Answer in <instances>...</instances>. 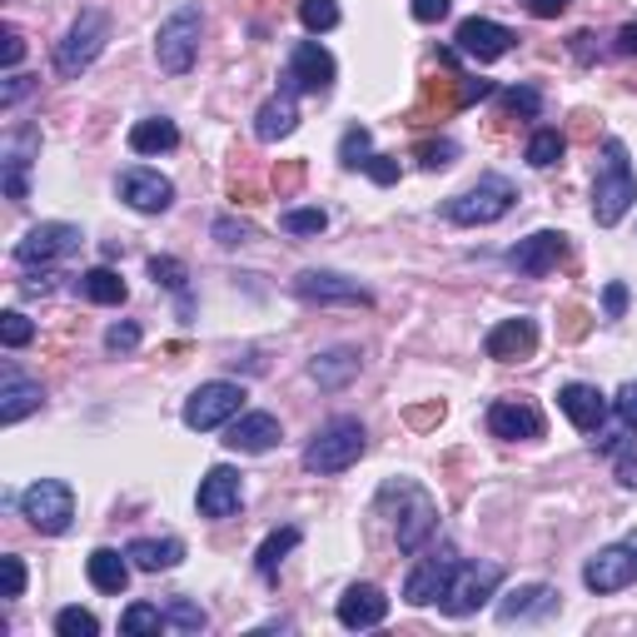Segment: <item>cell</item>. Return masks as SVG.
Masks as SVG:
<instances>
[{"mask_svg":"<svg viewBox=\"0 0 637 637\" xmlns=\"http://www.w3.org/2000/svg\"><path fill=\"white\" fill-rule=\"evenodd\" d=\"M378 503L394 508V537H398V553H424L438 533V503L424 483L414 478H388L378 488Z\"/></svg>","mask_w":637,"mask_h":637,"instance_id":"1","label":"cell"},{"mask_svg":"<svg viewBox=\"0 0 637 637\" xmlns=\"http://www.w3.org/2000/svg\"><path fill=\"white\" fill-rule=\"evenodd\" d=\"M637 205V175H633V159H627V145L617 135L603 139V165H597L593 179V219L603 229L623 224V215Z\"/></svg>","mask_w":637,"mask_h":637,"instance_id":"2","label":"cell"},{"mask_svg":"<svg viewBox=\"0 0 637 637\" xmlns=\"http://www.w3.org/2000/svg\"><path fill=\"white\" fill-rule=\"evenodd\" d=\"M364 448H368V434H364L358 418H348V414L328 418V424L309 438L304 468H309V473H318V478H334V473H344V468H354L358 458H364Z\"/></svg>","mask_w":637,"mask_h":637,"instance_id":"3","label":"cell"},{"mask_svg":"<svg viewBox=\"0 0 637 637\" xmlns=\"http://www.w3.org/2000/svg\"><path fill=\"white\" fill-rule=\"evenodd\" d=\"M513 205H518L513 179H508V175H478V185H468L463 195L443 199V219H448V224L478 229V224H498Z\"/></svg>","mask_w":637,"mask_h":637,"instance_id":"4","label":"cell"},{"mask_svg":"<svg viewBox=\"0 0 637 637\" xmlns=\"http://www.w3.org/2000/svg\"><path fill=\"white\" fill-rule=\"evenodd\" d=\"M105 40H109V15H105V10H80V15L70 20L65 35L55 40V75L60 80H80L100 60Z\"/></svg>","mask_w":637,"mask_h":637,"instance_id":"5","label":"cell"},{"mask_svg":"<svg viewBox=\"0 0 637 637\" xmlns=\"http://www.w3.org/2000/svg\"><path fill=\"white\" fill-rule=\"evenodd\" d=\"M199 35H205V15H199V6L169 10V15L159 20V30H155L159 70H165V75H189V65H195V55H199Z\"/></svg>","mask_w":637,"mask_h":637,"instance_id":"6","label":"cell"},{"mask_svg":"<svg viewBox=\"0 0 637 637\" xmlns=\"http://www.w3.org/2000/svg\"><path fill=\"white\" fill-rule=\"evenodd\" d=\"M15 508L35 533L60 537L70 523H75V488L60 483V478H35V483L15 498Z\"/></svg>","mask_w":637,"mask_h":637,"instance_id":"7","label":"cell"},{"mask_svg":"<svg viewBox=\"0 0 637 637\" xmlns=\"http://www.w3.org/2000/svg\"><path fill=\"white\" fill-rule=\"evenodd\" d=\"M244 384H229V378H209V384H199L195 394L185 398V428H195V434H215V428L234 424L239 414H244Z\"/></svg>","mask_w":637,"mask_h":637,"instance_id":"8","label":"cell"},{"mask_svg":"<svg viewBox=\"0 0 637 637\" xmlns=\"http://www.w3.org/2000/svg\"><path fill=\"white\" fill-rule=\"evenodd\" d=\"M80 244H85L80 224H65V219H45V224L25 229V234L15 239V264H20V269L60 264V259H70Z\"/></svg>","mask_w":637,"mask_h":637,"instance_id":"9","label":"cell"},{"mask_svg":"<svg viewBox=\"0 0 637 637\" xmlns=\"http://www.w3.org/2000/svg\"><path fill=\"white\" fill-rule=\"evenodd\" d=\"M498 583H503V567L498 563H458L443 597H438V607H443L448 617H468V613H478L488 597H498Z\"/></svg>","mask_w":637,"mask_h":637,"instance_id":"10","label":"cell"},{"mask_svg":"<svg viewBox=\"0 0 637 637\" xmlns=\"http://www.w3.org/2000/svg\"><path fill=\"white\" fill-rule=\"evenodd\" d=\"M334 55H328L318 40H299L294 50H289V70H284V85L279 90H294V95H328L334 90Z\"/></svg>","mask_w":637,"mask_h":637,"instance_id":"11","label":"cell"},{"mask_svg":"<svg viewBox=\"0 0 637 637\" xmlns=\"http://www.w3.org/2000/svg\"><path fill=\"white\" fill-rule=\"evenodd\" d=\"M40 149V125H15L0 145V185H6V199H30V159Z\"/></svg>","mask_w":637,"mask_h":637,"instance_id":"12","label":"cell"},{"mask_svg":"<svg viewBox=\"0 0 637 637\" xmlns=\"http://www.w3.org/2000/svg\"><path fill=\"white\" fill-rule=\"evenodd\" d=\"M563 254H567V234H563V229H537V234L518 239L503 259H508V269H518L523 279H547L557 264H563Z\"/></svg>","mask_w":637,"mask_h":637,"instance_id":"13","label":"cell"},{"mask_svg":"<svg viewBox=\"0 0 637 637\" xmlns=\"http://www.w3.org/2000/svg\"><path fill=\"white\" fill-rule=\"evenodd\" d=\"M583 583H587V593H603V597L633 587L637 583V553H633V543L597 547V553L583 563Z\"/></svg>","mask_w":637,"mask_h":637,"instance_id":"14","label":"cell"},{"mask_svg":"<svg viewBox=\"0 0 637 637\" xmlns=\"http://www.w3.org/2000/svg\"><path fill=\"white\" fill-rule=\"evenodd\" d=\"M294 294L304 304H374V289H364L348 274H334V269H304L294 279Z\"/></svg>","mask_w":637,"mask_h":637,"instance_id":"15","label":"cell"},{"mask_svg":"<svg viewBox=\"0 0 637 637\" xmlns=\"http://www.w3.org/2000/svg\"><path fill=\"white\" fill-rule=\"evenodd\" d=\"M563 607V593L553 583H523L513 593L498 597V623L513 627V623H547V617Z\"/></svg>","mask_w":637,"mask_h":637,"instance_id":"16","label":"cell"},{"mask_svg":"<svg viewBox=\"0 0 637 637\" xmlns=\"http://www.w3.org/2000/svg\"><path fill=\"white\" fill-rule=\"evenodd\" d=\"M115 189H119V199H125L135 215H165V209L175 205V185H169L159 169H145V165L125 169V175L115 179Z\"/></svg>","mask_w":637,"mask_h":637,"instance_id":"17","label":"cell"},{"mask_svg":"<svg viewBox=\"0 0 637 637\" xmlns=\"http://www.w3.org/2000/svg\"><path fill=\"white\" fill-rule=\"evenodd\" d=\"M513 30L508 25H498V20H483V15H473V20H463L458 25V35H453V45H458V55H468V60H478V65H493V60H503L508 50H513Z\"/></svg>","mask_w":637,"mask_h":637,"instance_id":"18","label":"cell"},{"mask_svg":"<svg viewBox=\"0 0 637 637\" xmlns=\"http://www.w3.org/2000/svg\"><path fill=\"white\" fill-rule=\"evenodd\" d=\"M199 513L205 518H229V513H239V503H244V478H239V468H229V463H215L205 478H199Z\"/></svg>","mask_w":637,"mask_h":637,"instance_id":"19","label":"cell"},{"mask_svg":"<svg viewBox=\"0 0 637 637\" xmlns=\"http://www.w3.org/2000/svg\"><path fill=\"white\" fill-rule=\"evenodd\" d=\"M543 414H537L528 398H498L488 404V434L503 438V443H518V438H543Z\"/></svg>","mask_w":637,"mask_h":637,"instance_id":"20","label":"cell"},{"mask_svg":"<svg viewBox=\"0 0 637 637\" xmlns=\"http://www.w3.org/2000/svg\"><path fill=\"white\" fill-rule=\"evenodd\" d=\"M533 348H537V324L528 314L503 318V324H493L483 338V354L498 358V364H523V358H533Z\"/></svg>","mask_w":637,"mask_h":637,"instance_id":"21","label":"cell"},{"mask_svg":"<svg viewBox=\"0 0 637 637\" xmlns=\"http://www.w3.org/2000/svg\"><path fill=\"white\" fill-rule=\"evenodd\" d=\"M334 617H338V627H348V633H364V627H378V623L388 617V597H384V587H374V583H354V587H344V597H338Z\"/></svg>","mask_w":637,"mask_h":637,"instance_id":"22","label":"cell"},{"mask_svg":"<svg viewBox=\"0 0 637 637\" xmlns=\"http://www.w3.org/2000/svg\"><path fill=\"white\" fill-rule=\"evenodd\" d=\"M453 567H458L453 553H428L424 563H414V573L404 577V603H414V607L438 603L443 587H448V577H453Z\"/></svg>","mask_w":637,"mask_h":637,"instance_id":"23","label":"cell"},{"mask_svg":"<svg viewBox=\"0 0 637 637\" xmlns=\"http://www.w3.org/2000/svg\"><path fill=\"white\" fill-rule=\"evenodd\" d=\"M45 404V388L35 384V378H25L15 364H6V374H0V424L15 428L25 414H35V408Z\"/></svg>","mask_w":637,"mask_h":637,"instance_id":"24","label":"cell"},{"mask_svg":"<svg viewBox=\"0 0 637 637\" xmlns=\"http://www.w3.org/2000/svg\"><path fill=\"white\" fill-rule=\"evenodd\" d=\"M557 408L567 414V424L583 428V434H597L607 418V394L597 384H563L557 388Z\"/></svg>","mask_w":637,"mask_h":637,"instance_id":"25","label":"cell"},{"mask_svg":"<svg viewBox=\"0 0 637 637\" xmlns=\"http://www.w3.org/2000/svg\"><path fill=\"white\" fill-rule=\"evenodd\" d=\"M279 418L274 414H239L234 424L224 428V448H234V453H269V448L279 443Z\"/></svg>","mask_w":637,"mask_h":637,"instance_id":"26","label":"cell"},{"mask_svg":"<svg viewBox=\"0 0 637 637\" xmlns=\"http://www.w3.org/2000/svg\"><path fill=\"white\" fill-rule=\"evenodd\" d=\"M129 553H119V547H95V553L85 557V577H90V587L95 593H109V597H119L129 587Z\"/></svg>","mask_w":637,"mask_h":637,"instance_id":"27","label":"cell"},{"mask_svg":"<svg viewBox=\"0 0 637 637\" xmlns=\"http://www.w3.org/2000/svg\"><path fill=\"white\" fill-rule=\"evenodd\" d=\"M299 125V105H294V90H279V95H269L264 105H259L254 115V135L264 139V145H274V139L294 135Z\"/></svg>","mask_w":637,"mask_h":637,"instance_id":"28","label":"cell"},{"mask_svg":"<svg viewBox=\"0 0 637 637\" xmlns=\"http://www.w3.org/2000/svg\"><path fill=\"white\" fill-rule=\"evenodd\" d=\"M354 374H358V348H348V344L324 348V354L309 358V378H314L318 388H328V394H338Z\"/></svg>","mask_w":637,"mask_h":637,"instance_id":"29","label":"cell"},{"mask_svg":"<svg viewBox=\"0 0 637 637\" xmlns=\"http://www.w3.org/2000/svg\"><path fill=\"white\" fill-rule=\"evenodd\" d=\"M125 553L139 573H169V567H179V557H185V543H179V537H135Z\"/></svg>","mask_w":637,"mask_h":637,"instance_id":"30","label":"cell"},{"mask_svg":"<svg viewBox=\"0 0 637 637\" xmlns=\"http://www.w3.org/2000/svg\"><path fill=\"white\" fill-rule=\"evenodd\" d=\"M125 139H129L135 155H169V149L179 145V125L165 119V115H149V119H135Z\"/></svg>","mask_w":637,"mask_h":637,"instance_id":"31","label":"cell"},{"mask_svg":"<svg viewBox=\"0 0 637 637\" xmlns=\"http://www.w3.org/2000/svg\"><path fill=\"white\" fill-rule=\"evenodd\" d=\"M75 294L80 299H90V304H105V309H115V304H125V279L115 274L109 264H100V269H90V274H80L75 279Z\"/></svg>","mask_w":637,"mask_h":637,"instance_id":"32","label":"cell"},{"mask_svg":"<svg viewBox=\"0 0 637 637\" xmlns=\"http://www.w3.org/2000/svg\"><path fill=\"white\" fill-rule=\"evenodd\" d=\"M299 537H304L299 528H274V533H269L264 543H259L254 567H259V577H264V583H274V577H279V563H284V557L299 547Z\"/></svg>","mask_w":637,"mask_h":637,"instance_id":"33","label":"cell"},{"mask_svg":"<svg viewBox=\"0 0 637 637\" xmlns=\"http://www.w3.org/2000/svg\"><path fill=\"white\" fill-rule=\"evenodd\" d=\"M563 155H567V135H563V129H533V139H528V165H533V169H553Z\"/></svg>","mask_w":637,"mask_h":637,"instance_id":"34","label":"cell"},{"mask_svg":"<svg viewBox=\"0 0 637 637\" xmlns=\"http://www.w3.org/2000/svg\"><path fill=\"white\" fill-rule=\"evenodd\" d=\"M368 159H374V135H368V125H348L344 135H338V165L364 169Z\"/></svg>","mask_w":637,"mask_h":637,"instance_id":"35","label":"cell"},{"mask_svg":"<svg viewBox=\"0 0 637 637\" xmlns=\"http://www.w3.org/2000/svg\"><path fill=\"white\" fill-rule=\"evenodd\" d=\"M279 229L284 234H324L328 215L318 205H299V209H279Z\"/></svg>","mask_w":637,"mask_h":637,"instance_id":"36","label":"cell"},{"mask_svg":"<svg viewBox=\"0 0 637 637\" xmlns=\"http://www.w3.org/2000/svg\"><path fill=\"white\" fill-rule=\"evenodd\" d=\"M165 623L175 627V633H205V627H209V613L195 603V597H175V603L165 607Z\"/></svg>","mask_w":637,"mask_h":637,"instance_id":"37","label":"cell"},{"mask_svg":"<svg viewBox=\"0 0 637 637\" xmlns=\"http://www.w3.org/2000/svg\"><path fill=\"white\" fill-rule=\"evenodd\" d=\"M159 627H169V623H165V607L129 603L125 613H119V633H129V637H139V633H159Z\"/></svg>","mask_w":637,"mask_h":637,"instance_id":"38","label":"cell"},{"mask_svg":"<svg viewBox=\"0 0 637 637\" xmlns=\"http://www.w3.org/2000/svg\"><path fill=\"white\" fill-rule=\"evenodd\" d=\"M299 25L309 35H324V30L338 25V0H299Z\"/></svg>","mask_w":637,"mask_h":637,"instance_id":"39","label":"cell"},{"mask_svg":"<svg viewBox=\"0 0 637 637\" xmlns=\"http://www.w3.org/2000/svg\"><path fill=\"white\" fill-rule=\"evenodd\" d=\"M149 279H155L159 289H175V294H185L189 269H185V259H175V254H155V259H149Z\"/></svg>","mask_w":637,"mask_h":637,"instance_id":"40","label":"cell"},{"mask_svg":"<svg viewBox=\"0 0 637 637\" xmlns=\"http://www.w3.org/2000/svg\"><path fill=\"white\" fill-rule=\"evenodd\" d=\"M55 633L60 637H95L100 633V617L90 607H60L55 613Z\"/></svg>","mask_w":637,"mask_h":637,"instance_id":"41","label":"cell"},{"mask_svg":"<svg viewBox=\"0 0 637 637\" xmlns=\"http://www.w3.org/2000/svg\"><path fill=\"white\" fill-rule=\"evenodd\" d=\"M30 338H35V318H25L20 309H6V314H0V344H6V348H25Z\"/></svg>","mask_w":637,"mask_h":637,"instance_id":"42","label":"cell"},{"mask_svg":"<svg viewBox=\"0 0 637 637\" xmlns=\"http://www.w3.org/2000/svg\"><path fill=\"white\" fill-rule=\"evenodd\" d=\"M453 159H458L453 139H424V145H418V169H428V175H434V169H448Z\"/></svg>","mask_w":637,"mask_h":637,"instance_id":"43","label":"cell"},{"mask_svg":"<svg viewBox=\"0 0 637 637\" xmlns=\"http://www.w3.org/2000/svg\"><path fill=\"white\" fill-rule=\"evenodd\" d=\"M498 105H503L508 115H528V119H533L537 109H543V95H537L533 85H513V90H503V95H498Z\"/></svg>","mask_w":637,"mask_h":637,"instance_id":"44","label":"cell"},{"mask_svg":"<svg viewBox=\"0 0 637 637\" xmlns=\"http://www.w3.org/2000/svg\"><path fill=\"white\" fill-rule=\"evenodd\" d=\"M139 348V324L135 318H119L105 328V354H135Z\"/></svg>","mask_w":637,"mask_h":637,"instance_id":"45","label":"cell"},{"mask_svg":"<svg viewBox=\"0 0 637 637\" xmlns=\"http://www.w3.org/2000/svg\"><path fill=\"white\" fill-rule=\"evenodd\" d=\"M587 328H593V314H587L583 304H563V318H557V334H563V338H587Z\"/></svg>","mask_w":637,"mask_h":637,"instance_id":"46","label":"cell"},{"mask_svg":"<svg viewBox=\"0 0 637 637\" xmlns=\"http://www.w3.org/2000/svg\"><path fill=\"white\" fill-rule=\"evenodd\" d=\"M215 239L224 249H234V244H249V239H254V229L244 224V219H229V215H219L215 219Z\"/></svg>","mask_w":637,"mask_h":637,"instance_id":"47","label":"cell"},{"mask_svg":"<svg viewBox=\"0 0 637 637\" xmlns=\"http://www.w3.org/2000/svg\"><path fill=\"white\" fill-rule=\"evenodd\" d=\"M613 414L623 418V424L637 434V378H627V384L617 388V398H613Z\"/></svg>","mask_w":637,"mask_h":637,"instance_id":"48","label":"cell"},{"mask_svg":"<svg viewBox=\"0 0 637 637\" xmlns=\"http://www.w3.org/2000/svg\"><path fill=\"white\" fill-rule=\"evenodd\" d=\"M30 90H35V80H30V75H15V70H10L6 85H0V109H15L20 100L30 95Z\"/></svg>","mask_w":637,"mask_h":637,"instance_id":"49","label":"cell"},{"mask_svg":"<svg viewBox=\"0 0 637 637\" xmlns=\"http://www.w3.org/2000/svg\"><path fill=\"white\" fill-rule=\"evenodd\" d=\"M299 185H304V165H299V159H289V165H279V169H274V189H279V199H289Z\"/></svg>","mask_w":637,"mask_h":637,"instance_id":"50","label":"cell"},{"mask_svg":"<svg viewBox=\"0 0 637 637\" xmlns=\"http://www.w3.org/2000/svg\"><path fill=\"white\" fill-rule=\"evenodd\" d=\"M0 567H6V597L15 603V597L25 593V563H20L15 553H6V557H0Z\"/></svg>","mask_w":637,"mask_h":637,"instance_id":"51","label":"cell"},{"mask_svg":"<svg viewBox=\"0 0 637 637\" xmlns=\"http://www.w3.org/2000/svg\"><path fill=\"white\" fill-rule=\"evenodd\" d=\"M364 175L374 179V185H398V159L394 155H374L364 165Z\"/></svg>","mask_w":637,"mask_h":637,"instance_id":"52","label":"cell"},{"mask_svg":"<svg viewBox=\"0 0 637 637\" xmlns=\"http://www.w3.org/2000/svg\"><path fill=\"white\" fill-rule=\"evenodd\" d=\"M623 314H627V284L613 279V284L603 289V318H623Z\"/></svg>","mask_w":637,"mask_h":637,"instance_id":"53","label":"cell"},{"mask_svg":"<svg viewBox=\"0 0 637 637\" xmlns=\"http://www.w3.org/2000/svg\"><path fill=\"white\" fill-rule=\"evenodd\" d=\"M518 6H523L533 20H557L567 6H573V0H518Z\"/></svg>","mask_w":637,"mask_h":637,"instance_id":"54","label":"cell"},{"mask_svg":"<svg viewBox=\"0 0 637 637\" xmlns=\"http://www.w3.org/2000/svg\"><path fill=\"white\" fill-rule=\"evenodd\" d=\"M448 10H453V0H414V20L418 25H434V20H443Z\"/></svg>","mask_w":637,"mask_h":637,"instance_id":"55","label":"cell"},{"mask_svg":"<svg viewBox=\"0 0 637 637\" xmlns=\"http://www.w3.org/2000/svg\"><path fill=\"white\" fill-rule=\"evenodd\" d=\"M498 95L493 80H458V105H473V100H488Z\"/></svg>","mask_w":637,"mask_h":637,"instance_id":"56","label":"cell"},{"mask_svg":"<svg viewBox=\"0 0 637 637\" xmlns=\"http://www.w3.org/2000/svg\"><path fill=\"white\" fill-rule=\"evenodd\" d=\"M408 424L414 428H434V424H443V404H418V408H408Z\"/></svg>","mask_w":637,"mask_h":637,"instance_id":"57","label":"cell"},{"mask_svg":"<svg viewBox=\"0 0 637 637\" xmlns=\"http://www.w3.org/2000/svg\"><path fill=\"white\" fill-rule=\"evenodd\" d=\"M20 60H25V40H20V30H10V25H6V55H0V65H6V75L20 65Z\"/></svg>","mask_w":637,"mask_h":637,"instance_id":"58","label":"cell"},{"mask_svg":"<svg viewBox=\"0 0 637 637\" xmlns=\"http://www.w3.org/2000/svg\"><path fill=\"white\" fill-rule=\"evenodd\" d=\"M613 55H637V20H627L613 40Z\"/></svg>","mask_w":637,"mask_h":637,"instance_id":"59","label":"cell"},{"mask_svg":"<svg viewBox=\"0 0 637 637\" xmlns=\"http://www.w3.org/2000/svg\"><path fill=\"white\" fill-rule=\"evenodd\" d=\"M617 483L633 488V493H637V453H627L623 463H617Z\"/></svg>","mask_w":637,"mask_h":637,"instance_id":"60","label":"cell"},{"mask_svg":"<svg viewBox=\"0 0 637 637\" xmlns=\"http://www.w3.org/2000/svg\"><path fill=\"white\" fill-rule=\"evenodd\" d=\"M573 55L577 60H593V35H587V30H577V35H573Z\"/></svg>","mask_w":637,"mask_h":637,"instance_id":"61","label":"cell"},{"mask_svg":"<svg viewBox=\"0 0 637 637\" xmlns=\"http://www.w3.org/2000/svg\"><path fill=\"white\" fill-rule=\"evenodd\" d=\"M50 279H55V274H35V279H25L20 289H25V294H50V289H55Z\"/></svg>","mask_w":637,"mask_h":637,"instance_id":"62","label":"cell"},{"mask_svg":"<svg viewBox=\"0 0 637 637\" xmlns=\"http://www.w3.org/2000/svg\"><path fill=\"white\" fill-rule=\"evenodd\" d=\"M627 543H633V553H637V533H627Z\"/></svg>","mask_w":637,"mask_h":637,"instance_id":"63","label":"cell"}]
</instances>
